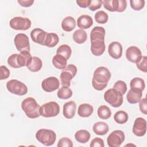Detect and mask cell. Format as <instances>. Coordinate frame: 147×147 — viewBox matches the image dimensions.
Segmentation results:
<instances>
[{"instance_id":"4316f807","label":"cell","mask_w":147,"mask_h":147,"mask_svg":"<svg viewBox=\"0 0 147 147\" xmlns=\"http://www.w3.org/2000/svg\"><path fill=\"white\" fill-rule=\"evenodd\" d=\"M42 66V63L41 60L36 56L32 57L30 61L26 66L28 69L33 72H36L39 71Z\"/></svg>"},{"instance_id":"d4e9b609","label":"cell","mask_w":147,"mask_h":147,"mask_svg":"<svg viewBox=\"0 0 147 147\" xmlns=\"http://www.w3.org/2000/svg\"><path fill=\"white\" fill-rule=\"evenodd\" d=\"M59 41V36L57 34L54 33H47L43 45L47 47L52 48L56 46Z\"/></svg>"},{"instance_id":"bcb514c9","label":"cell","mask_w":147,"mask_h":147,"mask_svg":"<svg viewBox=\"0 0 147 147\" xmlns=\"http://www.w3.org/2000/svg\"><path fill=\"white\" fill-rule=\"evenodd\" d=\"M33 0H18L17 2L20 4L22 7H28L31 6L33 3H34Z\"/></svg>"},{"instance_id":"30bf717a","label":"cell","mask_w":147,"mask_h":147,"mask_svg":"<svg viewBox=\"0 0 147 147\" xmlns=\"http://www.w3.org/2000/svg\"><path fill=\"white\" fill-rule=\"evenodd\" d=\"M14 43L19 52H30V42L26 34L24 33H18L16 34L14 38Z\"/></svg>"},{"instance_id":"d6a6232c","label":"cell","mask_w":147,"mask_h":147,"mask_svg":"<svg viewBox=\"0 0 147 147\" xmlns=\"http://www.w3.org/2000/svg\"><path fill=\"white\" fill-rule=\"evenodd\" d=\"M130 88H134L142 91L145 87L144 80L140 78H134L132 79L130 83Z\"/></svg>"},{"instance_id":"9c48e42d","label":"cell","mask_w":147,"mask_h":147,"mask_svg":"<svg viewBox=\"0 0 147 147\" xmlns=\"http://www.w3.org/2000/svg\"><path fill=\"white\" fill-rule=\"evenodd\" d=\"M10 27L17 30H26L31 26V21L25 17H15L11 18L9 22Z\"/></svg>"},{"instance_id":"44dd1931","label":"cell","mask_w":147,"mask_h":147,"mask_svg":"<svg viewBox=\"0 0 147 147\" xmlns=\"http://www.w3.org/2000/svg\"><path fill=\"white\" fill-rule=\"evenodd\" d=\"M105 29L102 26L94 27L90 33V41H93L95 40L105 41Z\"/></svg>"},{"instance_id":"d6986e66","label":"cell","mask_w":147,"mask_h":147,"mask_svg":"<svg viewBox=\"0 0 147 147\" xmlns=\"http://www.w3.org/2000/svg\"><path fill=\"white\" fill-rule=\"evenodd\" d=\"M142 96V91L134 88H130L127 93L126 99L131 104H136L141 100Z\"/></svg>"},{"instance_id":"5bb4252c","label":"cell","mask_w":147,"mask_h":147,"mask_svg":"<svg viewBox=\"0 0 147 147\" xmlns=\"http://www.w3.org/2000/svg\"><path fill=\"white\" fill-rule=\"evenodd\" d=\"M142 56L141 50L136 46H131L126 51V57L131 63H137L140 60Z\"/></svg>"},{"instance_id":"ffe728a7","label":"cell","mask_w":147,"mask_h":147,"mask_svg":"<svg viewBox=\"0 0 147 147\" xmlns=\"http://www.w3.org/2000/svg\"><path fill=\"white\" fill-rule=\"evenodd\" d=\"M93 24V20L91 16L83 14L79 17L77 20V25L80 29H87L90 28Z\"/></svg>"},{"instance_id":"8fae6325","label":"cell","mask_w":147,"mask_h":147,"mask_svg":"<svg viewBox=\"0 0 147 147\" xmlns=\"http://www.w3.org/2000/svg\"><path fill=\"white\" fill-rule=\"evenodd\" d=\"M125 138L123 131L115 130L112 131L107 138V142L110 147H119L123 143Z\"/></svg>"},{"instance_id":"60d3db41","label":"cell","mask_w":147,"mask_h":147,"mask_svg":"<svg viewBox=\"0 0 147 147\" xmlns=\"http://www.w3.org/2000/svg\"><path fill=\"white\" fill-rule=\"evenodd\" d=\"M57 147H72L73 142L71 139L68 137H63L59 140L57 145Z\"/></svg>"},{"instance_id":"603a6c76","label":"cell","mask_w":147,"mask_h":147,"mask_svg":"<svg viewBox=\"0 0 147 147\" xmlns=\"http://www.w3.org/2000/svg\"><path fill=\"white\" fill-rule=\"evenodd\" d=\"M32 56L29 52L24 51L17 55V63L20 67L27 66L30 61Z\"/></svg>"},{"instance_id":"f546056e","label":"cell","mask_w":147,"mask_h":147,"mask_svg":"<svg viewBox=\"0 0 147 147\" xmlns=\"http://www.w3.org/2000/svg\"><path fill=\"white\" fill-rule=\"evenodd\" d=\"M74 41L79 44L85 42L87 38V34L83 29H78L75 30L72 35Z\"/></svg>"},{"instance_id":"ba28073f","label":"cell","mask_w":147,"mask_h":147,"mask_svg":"<svg viewBox=\"0 0 147 147\" xmlns=\"http://www.w3.org/2000/svg\"><path fill=\"white\" fill-rule=\"evenodd\" d=\"M103 7L110 11L123 12L127 7L126 0H105L103 1Z\"/></svg>"},{"instance_id":"ee69618b","label":"cell","mask_w":147,"mask_h":147,"mask_svg":"<svg viewBox=\"0 0 147 147\" xmlns=\"http://www.w3.org/2000/svg\"><path fill=\"white\" fill-rule=\"evenodd\" d=\"M0 71H1V80H5L9 78L10 76V71L9 69L4 65H1L0 67Z\"/></svg>"},{"instance_id":"83f0119b","label":"cell","mask_w":147,"mask_h":147,"mask_svg":"<svg viewBox=\"0 0 147 147\" xmlns=\"http://www.w3.org/2000/svg\"><path fill=\"white\" fill-rule=\"evenodd\" d=\"M90 137L91 135L90 132L84 129L78 130L75 134V140L81 144H85L87 142L89 141Z\"/></svg>"},{"instance_id":"277c9868","label":"cell","mask_w":147,"mask_h":147,"mask_svg":"<svg viewBox=\"0 0 147 147\" xmlns=\"http://www.w3.org/2000/svg\"><path fill=\"white\" fill-rule=\"evenodd\" d=\"M103 97L105 100L113 107H120L123 103V95L113 88L107 90Z\"/></svg>"},{"instance_id":"f6af8a7d","label":"cell","mask_w":147,"mask_h":147,"mask_svg":"<svg viewBox=\"0 0 147 147\" xmlns=\"http://www.w3.org/2000/svg\"><path fill=\"white\" fill-rule=\"evenodd\" d=\"M139 108L142 114L145 115L147 114V104L146 98L141 99V100L139 101Z\"/></svg>"},{"instance_id":"52a82bcc","label":"cell","mask_w":147,"mask_h":147,"mask_svg":"<svg viewBox=\"0 0 147 147\" xmlns=\"http://www.w3.org/2000/svg\"><path fill=\"white\" fill-rule=\"evenodd\" d=\"M6 88L11 94L20 96L24 95L28 92L26 85L17 79H11L8 81L6 83Z\"/></svg>"},{"instance_id":"7bdbcfd3","label":"cell","mask_w":147,"mask_h":147,"mask_svg":"<svg viewBox=\"0 0 147 147\" xmlns=\"http://www.w3.org/2000/svg\"><path fill=\"white\" fill-rule=\"evenodd\" d=\"M90 146V147H104V141L102 138L99 137H96L92 140Z\"/></svg>"},{"instance_id":"5b68a950","label":"cell","mask_w":147,"mask_h":147,"mask_svg":"<svg viewBox=\"0 0 147 147\" xmlns=\"http://www.w3.org/2000/svg\"><path fill=\"white\" fill-rule=\"evenodd\" d=\"M77 68L74 64H68L60 74V83L62 86L69 87L71 80L76 76Z\"/></svg>"},{"instance_id":"ab89813d","label":"cell","mask_w":147,"mask_h":147,"mask_svg":"<svg viewBox=\"0 0 147 147\" xmlns=\"http://www.w3.org/2000/svg\"><path fill=\"white\" fill-rule=\"evenodd\" d=\"M17 55L18 54H12L7 59V64L12 68H20L17 63Z\"/></svg>"},{"instance_id":"d590c367","label":"cell","mask_w":147,"mask_h":147,"mask_svg":"<svg viewBox=\"0 0 147 147\" xmlns=\"http://www.w3.org/2000/svg\"><path fill=\"white\" fill-rule=\"evenodd\" d=\"M109 19L108 14L103 10H99L95 14V20L98 24H106Z\"/></svg>"},{"instance_id":"8d00e7d4","label":"cell","mask_w":147,"mask_h":147,"mask_svg":"<svg viewBox=\"0 0 147 147\" xmlns=\"http://www.w3.org/2000/svg\"><path fill=\"white\" fill-rule=\"evenodd\" d=\"M113 88L115 89L122 95H124L127 91V85L123 80H118L113 85Z\"/></svg>"},{"instance_id":"836d02e7","label":"cell","mask_w":147,"mask_h":147,"mask_svg":"<svg viewBox=\"0 0 147 147\" xmlns=\"http://www.w3.org/2000/svg\"><path fill=\"white\" fill-rule=\"evenodd\" d=\"M57 95L58 98L61 99H67L72 96V91L69 87L62 86L59 89Z\"/></svg>"},{"instance_id":"7402d4cb","label":"cell","mask_w":147,"mask_h":147,"mask_svg":"<svg viewBox=\"0 0 147 147\" xmlns=\"http://www.w3.org/2000/svg\"><path fill=\"white\" fill-rule=\"evenodd\" d=\"M93 111L94 108L92 105L88 103H83L79 106L78 114L81 117L86 118L92 115Z\"/></svg>"},{"instance_id":"f1b7e54d","label":"cell","mask_w":147,"mask_h":147,"mask_svg":"<svg viewBox=\"0 0 147 147\" xmlns=\"http://www.w3.org/2000/svg\"><path fill=\"white\" fill-rule=\"evenodd\" d=\"M53 66L59 69H64L67 64V60L61 55L56 54L52 58Z\"/></svg>"},{"instance_id":"b9f144b4","label":"cell","mask_w":147,"mask_h":147,"mask_svg":"<svg viewBox=\"0 0 147 147\" xmlns=\"http://www.w3.org/2000/svg\"><path fill=\"white\" fill-rule=\"evenodd\" d=\"M103 4V1L100 0H92L88 6V9L91 11H95L101 7Z\"/></svg>"},{"instance_id":"7dc6e473","label":"cell","mask_w":147,"mask_h":147,"mask_svg":"<svg viewBox=\"0 0 147 147\" xmlns=\"http://www.w3.org/2000/svg\"><path fill=\"white\" fill-rule=\"evenodd\" d=\"M90 2L91 0H78L76 1L78 5L82 8H86L88 7Z\"/></svg>"},{"instance_id":"cb8c5ba5","label":"cell","mask_w":147,"mask_h":147,"mask_svg":"<svg viewBox=\"0 0 147 147\" xmlns=\"http://www.w3.org/2000/svg\"><path fill=\"white\" fill-rule=\"evenodd\" d=\"M94 132L99 136H103L106 134L109 130L108 125L104 122H97L95 123L92 126Z\"/></svg>"},{"instance_id":"9a60e30c","label":"cell","mask_w":147,"mask_h":147,"mask_svg":"<svg viewBox=\"0 0 147 147\" xmlns=\"http://www.w3.org/2000/svg\"><path fill=\"white\" fill-rule=\"evenodd\" d=\"M108 52L109 55L114 59H119L122 55V46L117 41L111 42L109 45Z\"/></svg>"},{"instance_id":"8992f818","label":"cell","mask_w":147,"mask_h":147,"mask_svg":"<svg viewBox=\"0 0 147 147\" xmlns=\"http://www.w3.org/2000/svg\"><path fill=\"white\" fill-rule=\"evenodd\" d=\"M40 115L45 118L56 117L60 112V106L56 102H49L40 107Z\"/></svg>"},{"instance_id":"e575fe53","label":"cell","mask_w":147,"mask_h":147,"mask_svg":"<svg viewBox=\"0 0 147 147\" xmlns=\"http://www.w3.org/2000/svg\"><path fill=\"white\" fill-rule=\"evenodd\" d=\"M114 119L117 123L123 124L128 120V114L124 111H118L114 115Z\"/></svg>"},{"instance_id":"1f68e13d","label":"cell","mask_w":147,"mask_h":147,"mask_svg":"<svg viewBox=\"0 0 147 147\" xmlns=\"http://www.w3.org/2000/svg\"><path fill=\"white\" fill-rule=\"evenodd\" d=\"M72 49L71 47L67 44L60 45L56 51V54L61 55L67 60H68L71 55Z\"/></svg>"},{"instance_id":"74e56055","label":"cell","mask_w":147,"mask_h":147,"mask_svg":"<svg viewBox=\"0 0 147 147\" xmlns=\"http://www.w3.org/2000/svg\"><path fill=\"white\" fill-rule=\"evenodd\" d=\"M130 7L134 10L139 11L142 9L145 6V1L144 0H130Z\"/></svg>"},{"instance_id":"6da1fadb","label":"cell","mask_w":147,"mask_h":147,"mask_svg":"<svg viewBox=\"0 0 147 147\" xmlns=\"http://www.w3.org/2000/svg\"><path fill=\"white\" fill-rule=\"evenodd\" d=\"M111 78V72L109 69L103 66L98 67L94 72L92 79L93 88L97 91H102L107 86Z\"/></svg>"},{"instance_id":"e0dca14e","label":"cell","mask_w":147,"mask_h":147,"mask_svg":"<svg viewBox=\"0 0 147 147\" xmlns=\"http://www.w3.org/2000/svg\"><path fill=\"white\" fill-rule=\"evenodd\" d=\"M47 34V32L44 30L40 28H35L31 31L30 37L34 42L43 45Z\"/></svg>"},{"instance_id":"ac0fdd59","label":"cell","mask_w":147,"mask_h":147,"mask_svg":"<svg viewBox=\"0 0 147 147\" xmlns=\"http://www.w3.org/2000/svg\"><path fill=\"white\" fill-rule=\"evenodd\" d=\"M105 41L95 40L91 42V52L94 56L102 55L105 51Z\"/></svg>"},{"instance_id":"f35d334b","label":"cell","mask_w":147,"mask_h":147,"mask_svg":"<svg viewBox=\"0 0 147 147\" xmlns=\"http://www.w3.org/2000/svg\"><path fill=\"white\" fill-rule=\"evenodd\" d=\"M136 64L138 69L143 72H147V57L146 56H142L140 60Z\"/></svg>"},{"instance_id":"2e32d148","label":"cell","mask_w":147,"mask_h":147,"mask_svg":"<svg viewBox=\"0 0 147 147\" xmlns=\"http://www.w3.org/2000/svg\"><path fill=\"white\" fill-rule=\"evenodd\" d=\"M76 104L74 101L71 100L65 103L63 105V114L64 117L67 119L72 118L76 113Z\"/></svg>"},{"instance_id":"4fadbf2b","label":"cell","mask_w":147,"mask_h":147,"mask_svg":"<svg viewBox=\"0 0 147 147\" xmlns=\"http://www.w3.org/2000/svg\"><path fill=\"white\" fill-rule=\"evenodd\" d=\"M132 131L136 136H144L146 132V120L142 117L137 118L134 122Z\"/></svg>"},{"instance_id":"3957f363","label":"cell","mask_w":147,"mask_h":147,"mask_svg":"<svg viewBox=\"0 0 147 147\" xmlns=\"http://www.w3.org/2000/svg\"><path fill=\"white\" fill-rule=\"evenodd\" d=\"M36 138L41 144L48 146L52 145L55 142L56 134L52 130L41 129L36 132Z\"/></svg>"},{"instance_id":"484cf974","label":"cell","mask_w":147,"mask_h":147,"mask_svg":"<svg viewBox=\"0 0 147 147\" xmlns=\"http://www.w3.org/2000/svg\"><path fill=\"white\" fill-rule=\"evenodd\" d=\"M76 21L74 17L68 16L65 17L61 22V28L65 32H71L75 29Z\"/></svg>"},{"instance_id":"7a4b0ae2","label":"cell","mask_w":147,"mask_h":147,"mask_svg":"<svg viewBox=\"0 0 147 147\" xmlns=\"http://www.w3.org/2000/svg\"><path fill=\"white\" fill-rule=\"evenodd\" d=\"M40 106L37 101L32 97H28L23 100L21 103V109L26 115L31 119L39 117L40 115Z\"/></svg>"},{"instance_id":"4dcf8cb0","label":"cell","mask_w":147,"mask_h":147,"mask_svg":"<svg viewBox=\"0 0 147 147\" xmlns=\"http://www.w3.org/2000/svg\"><path fill=\"white\" fill-rule=\"evenodd\" d=\"M98 117L102 119H107L111 115V111L109 107L106 105L100 106L97 110Z\"/></svg>"},{"instance_id":"7c38bea8","label":"cell","mask_w":147,"mask_h":147,"mask_svg":"<svg viewBox=\"0 0 147 147\" xmlns=\"http://www.w3.org/2000/svg\"><path fill=\"white\" fill-rule=\"evenodd\" d=\"M60 86L59 79L54 76L48 77L44 79L41 83L42 90L47 92H51L57 90Z\"/></svg>"}]
</instances>
